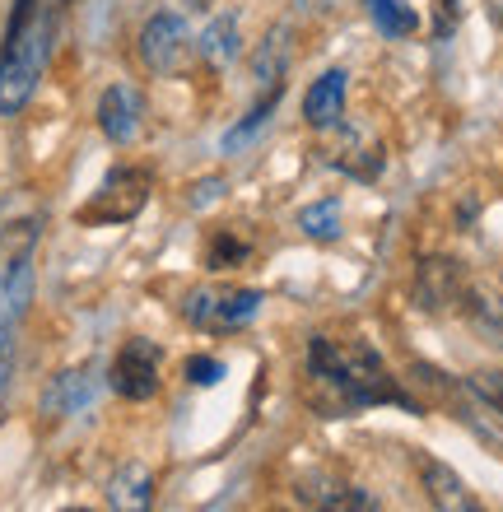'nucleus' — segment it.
<instances>
[{"instance_id":"16","label":"nucleus","mask_w":503,"mask_h":512,"mask_svg":"<svg viewBox=\"0 0 503 512\" xmlns=\"http://www.w3.org/2000/svg\"><path fill=\"white\" fill-rule=\"evenodd\" d=\"M285 70H289V28L275 24L266 33V42L257 47V56H252V75H257L261 89H275V84H285Z\"/></svg>"},{"instance_id":"6","label":"nucleus","mask_w":503,"mask_h":512,"mask_svg":"<svg viewBox=\"0 0 503 512\" xmlns=\"http://www.w3.org/2000/svg\"><path fill=\"white\" fill-rule=\"evenodd\" d=\"M159 368H164V350L154 340L136 336L117 350V359L108 368V382L122 401H154L159 396Z\"/></svg>"},{"instance_id":"13","label":"nucleus","mask_w":503,"mask_h":512,"mask_svg":"<svg viewBox=\"0 0 503 512\" xmlns=\"http://www.w3.org/2000/svg\"><path fill=\"white\" fill-rule=\"evenodd\" d=\"M94 401V378H89V368H66V373H56L42 391V415L47 419H70L80 415L84 405Z\"/></svg>"},{"instance_id":"20","label":"nucleus","mask_w":503,"mask_h":512,"mask_svg":"<svg viewBox=\"0 0 503 512\" xmlns=\"http://www.w3.org/2000/svg\"><path fill=\"white\" fill-rule=\"evenodd\" d=\"M466 387H471V396H476L490 415L503 419V368H480V373L466 378Z\"/></svg>"},{"instance_id":"9","label":"nucleus","mask_w":503,"mask_h":512,"mask_svg":"<svg viewBox=\"0 0 503 512\" xmlns=\"http://www.w3.org/2000/svg\"><path fill=\"white\" fill-rule=\"evenodd\" d=\"M415 298H420L424 312H448L452 303L471 298L466 289V270L448 256H424L420 261V275H415Z\"/></svg>"},{"instance_id":"11","label":"nucleus","mask_w":503,"mask_h":512,"mask_svg":"<svg viewBox=\"0 0 503 512\" xmlns=\"http://www.w3.org/2000/svg\"><path fill=\"white\" fill-rule=\"evenodd\" d=\"M345 94H350V75L345 70H322L303 94V122L317 126V131L336 126L345 117Z\"/></svg>"},{"instance_id":"17","label":"nucleus","mask_w":503,"mask_h":512,"mask_svg":"<svg viewBox=\"0 0 503 512\" xmlns=\"http://www.w3.org/2000/svg\"><path fill=\"white\" fill-rule=\"evenodd\" d=\"M364 14L373 19L382 38H410L420 28V14L410 10L406 0H364Z\"/></svg>"},{"instance_id":"19","label":"nucleus","mask_w":503,"mask_h":512,"mask_svg":"<svg viewBox=\"0 0 503 512\" xmlns=\"http://www.w3.org/2000/svg\"><path fill=\"white\" fill-rule=\"evenodd\" d=\"M280 98H285V84H275V89H261V98L252 103V112H247L243 122H238L229 135H224V149H238L243 140H252V135H257L261 126L271 122V112L280 108Z\"/></svg>"},{"instance_id":"23","label":"nucleus","mask_w":503,"mask_h":512,"mask_svg":"<svg viewBox=\"0 0 503 512\" xmlns=\"http://www.w3.org/2000/svg\"><path fill=\"white\" fill-rule=\"evenodd\" d=\"M219 191H224V177H210V182H201V187H196V196H191V205L219 201Z\"/></svg>"},{"instance_id":"8","label":"nucleus","mask_w":503,"mask_h":512,"mask_svg":"<svg viewBox=\"0 0 503 512\" xmlns=\"http://www.w3.org/2000/svg\"><path fill=\"white\" fill-rule=\"evenodd\" d=\"M294 494H299V503H308L317 512H382V503L364 485H354V480H345L336 471L294 475Z\"/></svg>"},{"instance_id":"2","label":"nucleus","mask_w":503,"mask_h":512,"mask_svg":"<svg viewBox=\"0 0 503 512\" xmlns=\"http://www.w3.org/2000/svg\"><path fill=\"white\" fill-rule=\"evenodd\" d=\"M52 14L38 0H14L5 42H0V117H19L38 94V80L52 56Z\"/></svg>"},{"instance_id":"21","label":"nucleus","mask_w":503,"mask_h":512,"mask_svg":"<svg viewBox=\"0 0 503 512\" xmlns=\"http://www.w3.org/2000/svg\"><path fill=\"white\" fill-rule=\"evenodd\" d=\"M247 252H252V247H247L243 238H233V233H215V238H210V247H205V266H210V270L243 266Z\"/></svg>"},{"instance_id":"14","label":"nucleus","mask_w":503,"mask_h":512,"mask_svg":"<svg viewBox=\"0 0 503 512\" xmlns=\"http://www.w3.org/2000/svg\"><path fill=\"white\" fill-rule=\"evenodd\" d=\"M424 489H429L434 512H485L476 503V494L462 485V475L443 466V461H424Z\"/></svg>"},{"instance_id":"4","label":"nucleus","mask_w":503,"mask_h":512,"mask_svg":"<svg viewBox=\"0 0 503 512\" xmlns=\"http://www.w3.org/2000/svg\"><path fill=\"white\" fill-rule=\"evenodd\" d=\"M261 289H233V284H210V289H191L182 312L191 326H201L210 336H233L243 326L257 322L261 312Z\"/></svg>"},{"instance_id":"7","label":"nucleus","mask_w":503,"mask_h":512,"mask_svg":"<svg viewBox=\"0 0 503 512\" xmlns=\"http://www.w3.org/2000/svg\"><path fill=\"white\" fill-rule=\"evenodd\" d=\"M136 47H140L145 70H154V75H173V70H182V61L191 56V28H187L182 14L159 10V14L145 19Z\"/></svg>"},{"instance_id":"24","label":"nucleus","mask_w":503,"mask_h":512,"mask_svg":"<svg viewBox=\"0 0 503 512\" xmlns=\"http://www.w3.org/2000/svg\"><path fill=\"white\" fill-rule=\"evenodd\" d=\"M61 512H94V508H61Z\"/></svg>"},{"instance_id":"12","label":"nucleus","mask_w":503,"mask_h":512,"mask_svg":"<svg viewBox=\"0 0 503 512\" xmlns=\"http://www.w3.org/2000/svg\"><path fill=\"white\" fill-rule=\"evenodd\" d=\"M112 512H150L154 508V471L145 461H122L108 480Z\"/></svg>"},{"instance_id":"1","label":"nucleus","mask_w":503,"mask_h":512,"mask_svg":"<svg viewBox=\"0 0 503 512\" xmlns=\"http://www.w3.org/2000/svg\"><path fill=\"white\" fill-rule=\"evenodd\" d=\"M308 373L322 387V405L336 410V415L368 410V405H406V410H415L406 401V391L387 373V364L378 359V350L364 345V340L340 345V340L313 336L308 340Z\"/></svg>"},{"instance_id":"15","label":"nucleus","mask_w":503,"mask_h":512,"mask_svg":"<svg viewBox=\"0 0 503 512\" xmlns=\"http://www.w3.org/2000/svg\"><path fill=\"white\" fill-rule=\"evenodd\" d=\"M196 52L210 61V66H233L238 56H243V33H238V14H219L210 19L196 42Z\"/></svg>"},{"instance_id":"10","label":"nucleus","mask_w":503,"mask_h":512,"mask_svg":"<svg viewBox=\"0 0 503 512\" xmlns=\"http://www.w3.org/2000/svg\"><path fill=\"white\" fill-rule=\"evenodd\" d=\"M140 117H145V98L136 94V84H108L98 98V131L112 145H131L140 135Z\"/></svg>"},{"instance_id":"5","label":"nucleus","mask_w":503,"mask_h":512,"mask_svg":"<svg viewBox=\"0 0 503 512\" xmlns=\"http://www.w3.org/2000/svg\"><path fill=\"white\" fill-rule=\"evenodd\" d=\"M150 205V173L145 168H112L103 177V187L89 196V201L75 210L80 224H131Z\"/></svg>"},{"instance_id":"22","label":"nucleus","mask_w":503,"mask_h":512,"mask_svg":"<svg viewBox=\"0 0 503 512\" xmlns=\"http://www.w3.org/2000/svg\"><path fill=\"white\" fill-rule=\"evenodd\" d=\"M224 359H210V354H191L187 359V382L191 387H219L224 382Z\"/></svg>"},{"instance_id":"18","label":"nucleus","mask_w":503,"mask_h":512,"mask_svg":"<svg viewBox=\"0 0 503 512\" xmlns=\"http://www.w3.org/2000/svg\"><path fill=\"white\" fill-rule=\"evenodd\" d=\"M299 229L313 238V243H336L340 238V201L327 196V201H313L299 210Z\"/></svg>"},{"instance_id":"3","label":"nucleus","mask_w":503,"mask_h":512,"mask_svg":"<svg viewBox=\"0 0 503 512\" xmlns=\"http://www.w3.org/2000/svg\"><path fill=\"white\" fill-rule=\"evenodd\" d=\"M33 247H38V219L10 224L0 238V401L10 391L14 359H19V326L33 303Z\"/></svg>"}]
</instances>
